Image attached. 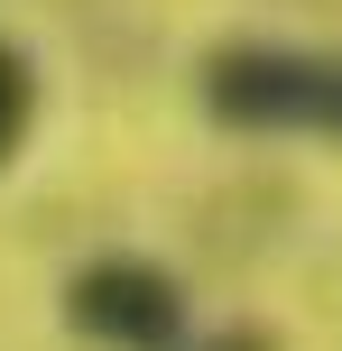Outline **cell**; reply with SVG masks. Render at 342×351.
<instances>
[{
    "label": "cell",
    "instance_id": "obj_1",
    "mask_svg": "<svg viewBox=\"0 0 342 351\" xmlns=\"http://www.w3.org/2000/svg\"><path fill=\"white\" fill-rule=\"evenodd\" d=\"M204 121L241 130V139H287V130H315V93H324V56L287 47V37H232L195 65Z\"/></svg>",
    "mask_w": 342,
    "mask_h": 351
},
{
    "label": "cell",
    "instance_id": "obj_5",
    "mask_svg": "<svg viewBox=\"0 0 342 351\" xmlns=\"http://www.w3.org/2000/svg\"><path fill=\"white\" fill-rule=\"evenodd\" d=\"M195 351H278L269 333H213V342H195Z\"/></svg>",
    "mask_w": 342,
    "mask_h": 351
},
{
    "label": "cell",
    "instance_id": "obj_4",
    "mask_svg": "<svg viewBox=\"0 0 342 351\" xmlns=\"http://www.w3.org/2000/svg\"><path fill=\"white\" fill-rule=\"evenodd\" d=\"M315 139H342V56H324V93H315Z\"/></svg>",
    "mask_w": 342,
    "mask_h": 351
},
{
    "label": "cell",
    "instance_id": "obj_3",
    "mask_svg": "<svg viewBox=\"0 0 342 351\" xmlns=\"http://www.w3.org/2000/svg\"><path fill=\"white\" fill-rule=\"evenodd\" d=\"M28 130H37V56L0 37V167L28 148Z\"/></svg>",
    "mask_w": 342,
    "mask_h": 351
},
{
    "label": "cell",
    "instance_id": "obj_2",
    "mask_svg": "<svg viewBox=\"0 0 342 351\" xmlns=\"http://www.w3.org/2000/svg\"><path fill=\"white\" fill-rule=\"evenodd\" d=\"M65 324L93 351H176L185 342V278L139 259V250H102V259L74 268Z\"/></svg>",
    "mask_w": 342,
    "mask_h": 351
}]
</instances>
